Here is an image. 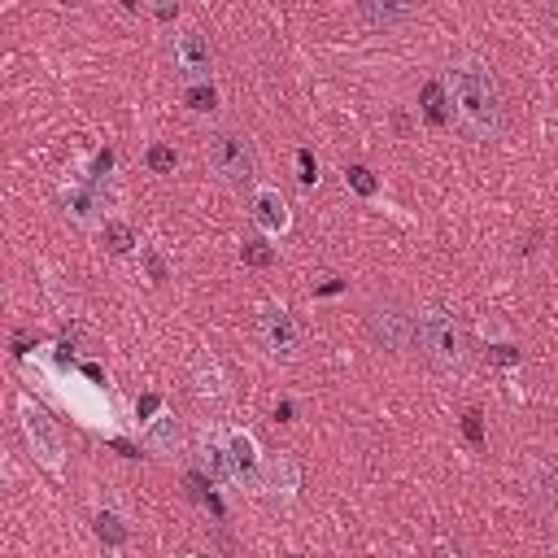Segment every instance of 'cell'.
<instances>
[{
	"label": "cell",
	"mask_w": 558,
	"mask_h": 558,
	"mask_svg": "<svg viewBox=\"0 0 558 558\" xmlns=\"http://www.w3.org/2000/svg\"><path fill=\"white\" fill-rule=\"evenodd\" d=\"M144 445L153 449V453H179V445H183V427H179V418L174 414H157V418H148L144 423Z\"/></svg>",
	"instance_id": "7c38bea8"
},
{
	"label": "cell",
	"mask_w": 558,
	"mask_h": 558,
	"mask_svg": "<svg viewBox=\"0 0 558 558\" xmlns=\"http://www.w3.org/2000/svg\"><path fill=\"white\" fill-rule=\"evenodd\" d=\"M296 462L288 458V453H270L266 462H262V475H257V488L253 493H262L266 501H288L292 493H296Z\"/></svg>",
	"instance_id": "30bf717a"
},
{
	"label": "cell",
	"mask_w": 558,
	"mask_h": 558,
	"mask_svg": "<svg viewBox=\"0 0 558 558\" xmlns=\"http://www.w3.org/2000/svg\"><path fill=\"white\" fill-rule=\"evenodd\" d=\"M201 466H205L218 484H235L231 458H227V445H222V432H205V436H201Z\"/></svg>",
	"instance_id": "4fadbf2b"
},
{
	"label": "cell",
	"mask_w": 558,
	"mask_h": 558,
	"mask_svg": "<svg viewBox=\"0 0 558 558\" xmlns=\"http://www.w3.org/2000/svg\"><path fill=\"white\" fill-rule=\"evenodd\" d=\"M248 218H253L266 235H283V231L292 227L288 201H283L279 187H270V183H257V187L248 192Z\"/></svg>",
	"instance_id": "9c48e42d"
},
{
	"label": "cell",
	"mask_w": 558,
	"mask_h": 558,
	"mask_svg": "<svg viewBox=\"0 0 558 558\" xmlns=\"http://www.w3.org/2000/svg\"><path fill=\"white\" fill-rule=\"evenodd\" d=\"M445 96H449L453 122L471 140H480V144L501 140V131H506V100H501L493 65L484 57H475V52L453 57L445 65Z\"/></svg>",
	"instance_id": "6da1fadb"
},
{
	"label": "cell",
	"mask_w": 558,
	"mask_h": 558,
	"mask_svg": "<svg viewBox=\"0 0 558 558\" xmlns=\"http://www.w3.org/2000/svg\"><path fill=\"white\" fill-rule=\"evenodd\" d=\"M17 423H22V436H26V449L35 453V462H44L48 471H57L61 466V432L48 418V410L35 405L31 397H22L17 401Z\"/></svg>",
	"instance_id": "5b68a950"
},
{
	"label": "cell",
	"mask_w": 558,
	"mask_h": 558,
	"mask_svg": "<svg viewBox=\"0 0 558 558\" xmlns=\"http://www.w3.org/2000/svg\"><path fill=\"white\" fill-rule=\"evenodd\" d=\"M170 61H174V70L183 74V83L209 78V39H205V31L179 26V31L170 35Z\"/></svg>",
	"instance_id": "8992f818"
},
{
	"label": "cell",
	"mask_w": 558,
	"mask_h": 558,
	"mask_svg": "<svg viewBox=\"0 0 558 558\" xmlns=\"http://www.w3.org/2000/svg\"><path fill=\"white\" fill-rule=\"evenodd\" d=\"M192 379H196V392H201V397H214V401H218V397L227 392V384H222V371H218V362H214L209 353H201V357H196V366H192Z\"/></svg>",
	"instance_id": "5bb4252c"
},
{
	"label": "cell",
	"mask_w": 558,
	"mask_h": 558,
	"mask_svg": "<svg viewBox=\"0 0 558 558\" xmlns=\"http://www.w3.org/2000/svg\"><path fill=\"white\" fill-rule=\"evenodd\" d=\"M179 558H201V554H179Z\"/></svg>",
	"instance_id": "cb8c5ba5"
},
{
	"label": "cell",
	"mask_w": 558,
	"mask_h": 558,
	"mask_svg": "<svg viewBox=\"0 0 558 558\" xmlns=\"http://www.w3.org/2000/svg\"><path fill=\"white\" fill-rule=\"evenodd\" d=\"M105 248H109V253H118V257H122V253H131V248H135V231H131L126 222L109 218V222H105Z\"/></svg>",
	"instance_id": "e0dca14e"
},
{
	"label": "cell",
	"mask_w": 558,
	"mask_h": 558,
	"mask_svg": "<svg viewBox=\"0 0 558 558\" xmlns=\"http://www.w3.org/2000/svg\"><path fill=\"white\" fill-rule=\"evenodd\" d=\"M240 257H244V262H253V266H270V262H275V253L266 248V240H244Z\"/></svg>",
	"instance_id": "d6986e66"
},
{
	"label": "cell",
	"mask_w": 558,
	"mask_h": 558,
	"mask_svg": "<svg viewBox=\"0 0 558 558\" xmlns=\"http://www.w3.org/2000/svg\"><path fill=\"white\" fill-rule=\"evenodd\" d=\"M183 105L196 109V113H214V105H218L214 83H209V78H201V83H183Z\"/></svg>",
	"instance_id": "2e32d148"
},
{
	"label": "cell",
	"mask_w": 558,
	"mask_h": 558,
	"mask_svg": "<svg viewBox=\"0 0 558 558\" xmlns=\"http://www.w3.org/2000/svg\"><path fill=\"white\" fill-rule=\"evenodd\" d=\"M414 349L445 375H462L471 362V340H466L458 314L440 301L414 305Z\"/></svg>",
	"instance_id": "7a4b0ae2"
},
{
	"label": "cell",
	"mask_w": 558,
	"mask_h": 558,
	"mask_svg": "<svg viewBox=\"0 0 558 558\" xmlns=\"http://www.w3.org/2000/svg\"><path fill=\"white\" fill-rule=\"evenodd\" d=\"M432 558H462V554H458V549H449V545H436V554H432Z\"/></svg>",
	"instance_id": "603a6c76"
},
{
	"label": "cell",
	"mask_w": 558,
	"mask_h": 558,
	"mask_svg": "<svg viewBox=\"0 0 558 558\" xmlns=\"http://www.w3.org/2000/svg\"><path fill=\"white\" fill-rule=\"evenodd\" d=\"M357 13H362L371 26H392V22L414 17V9H410V4H362Z\"/></svg>",
	"instance_id": "9a60e30c"
},
{
	"label": "cell",
	"mask_w": 558,
	"mask_h": 558,
	"mask_svg": "<svg viewBox=\"0 0 558 558\" xmlns=\"http://www.w3.org/2000/svg\"><path fill=\"white\" fill-rule=\"evenodd\" d=\"M257 340L275 357H296V349H301V331H296V323H292V314L283 305H262V314H257Z\"/></svg>",
	"instance_id": "52a82bcc"
},
{
	"label": "cell",
	"mask_w": 558,
	"mask_h": 558,
	"mask_svg": "<svg viewBox=\"0 0 558 558\" xmlns=\"http://www.w3.org/2000/svg\"><path fill=\"white\" fill-rule=\"evenodd\" d=\"M344 174H349V183H353L362 196H371V192H375V179H371V170H366V166H349Z\"/></svg>",
	"instance_id": "44dd1931"
},
{
	"label": "cell",
	"mask_w": 558,
	"mask_h": 558,
	"mask_svg": "<svg viewBox=\"0 0 558 558\" xmlns=\"http://www.w3.org/2000/svg\"><path fill=\"white\" fill-rule=\"evenodd\" d=\"M222 445H227V458H231V475H235V484H244V488H257V475H262V449H257V440H253V432H244V427H222Z\"/></svg>",
	"instance_id": "ba28073f"
},
{
	"label": "cell",
	"mask_w": 558,
	"mask_h": 558,
	"mask_svg": "<svg viewBox=\"0 0 558 558\" xmlns=\"http://www.w3.org/2000/svg\"><path fill=\"white\" fill-rule=\"evenodd\" d=\"M314 179H318V170H314L310 153H301V183H314Z\"/></svg>",
	"instance_id": "7402d4cb"
},
{
	"label": "cell",
	"mask_w": 558,
	"mask_h": 558,
	"mask_svg": "<svg viewBox=\"0 0 558 558\" xmlns=\"http://www.w3.org/2000/svg\"><path fill=\"white\" fill-rule=\"evenodd\" d=\"M148 170H153V174H166V170H174V148H166V144H153V148H148Z\"/></svg>",
	"instance_id": "ac0fdd59"
},
{
	"label": "cell",
	"mask_w": 558,
	"mask_h": 558,
	"mask_svg": "<svg viewBox=\"0 0 558 558\" xmlns=\"http://www.w3.org/2000/svg\"><path fill=\"white\" fill-rule=\"evenodd\" d=\"M362 336L379 353H405L414 344V305L401 301L397 292H379L362 305Z\"/></svg>",
	"instance_id": "3957f363"
},
{
	"label": "cell",
	"mask_w": 558,
	"mask_h": 558,
	"mask_svg": "<svg viewBox=\"0 0 558 558\" xmlns=\"http://www.w3.org/2000/svg\"><path fill=\"white\" fill-rule=\"evenodd\" d=\"M554 65H558V57H554Z\"/></svg>",
	"instance_id": "d4e9b609"
},
{
	"label": "cell",
	"mask_w": 558,
	"mask_h": 558,
	"mask_svg": "<svg viewBox=\"0 0 558 558\" xmlns=\"http://www.w3.org/2000/svg\"><path fill=\"white\" fill-rule=\"evenodd\" d=\"M122 519L118 514H96V532L105 536V541H113V545H122L126 541V527H118Z\"/></svg>",
	"instance_id": "ffe728a7"
},
{
	"label": "cell",
	"mask_w": 558,
	"mask_h": 558,
	"mask_svg": "<svg viewBox=\"0 0 558 558\" xmlns=\"http://www.w3.org/2000/svg\"><path fill=\"white\" fill-rule=\"evenodd\" d=\"M205 166L222 187H248L257 174V157L244 131L235 126H209L205 131Z\"/></svg>",
	"instance_id": "277c9868"
},
{
	"label": "cell",
	"mask_w": 558,
	"mask_h": 558,
	"mask_svg": "<svg viewBox=\"0 0 558 558\" xmlns=\"http://www.w3.org/2000/svg\"><path fill=\"white\" fill-rule=\"evenodd\" d=\"M61 201H65V214H70L78 227H92V222L100 218V179H87V183L70 187Z\"/></svg>",
	"instance_id": "8fae6325"
}]
</instances>
